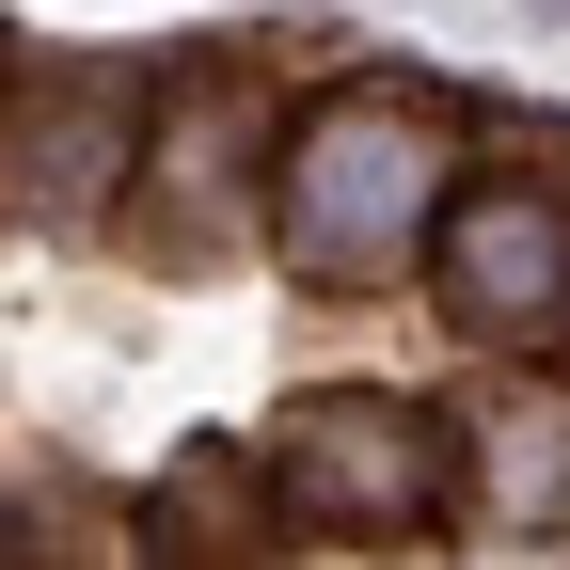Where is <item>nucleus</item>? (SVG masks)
<instances>
[{
	"mask_svg": "<svg viewBox=\"0 0 570 570\" xmlns=\"http://www.w3.org/2000/svg\"><path fill=\"white\" fill-rule=\"evenodd\" d=\"M460 428V508H491V523H570V381H508V396H475V412H444Z\"/></svg>",
	"mask_w": 570,
	"mask_h": 570,
	"instance_id": "nucleus-6",
	"label": "nucleus"
},
{
	"mask_svg": "<svg viewBox=\"0 0 570 570\" xmlns=\"http://www.w3.org/2000/svg\"><path fill=\"white\" fill-rule=\"evenodd\" d=\"M554 348H570V317H554Z\"/></svg>",
	"mask_w": 570,
	"mask_h": 570,
	"instance_id": "nucleus-8",
	"label": "nucleus"
},
{
	"mask_svg": "<svg viewBox=\"0 0 570 570\" xmlns=\"http://www.w3.org/2000/svg\"><path fill=\"white\" fill-rule=\"evenodd\" d=\"M269 80H238V63H190V80H142V238L159 254H223L254 238V190H269Z\"/></svg>",
	"mask_w": 570,
	"mask_h": 570,
	"instance_id": "nucleus-3",
	"label": "nucleus"
},
{
	"mask_svg": "<svg viewBox=\"0 0 570 570\" xmlns=\"http://www.w3.org/2000/svg\"><path fill=\"white\" fill-rule=\"evenodd\" d=\"M254 475L302 539H428L460 508V428L428 396H285Z\"/></svg>",
	"mask_w": 570,
	"mask_h": 570,
	"instance_id": "nucleus-2",
	"label": "nucleus"
},
{
	"mask_svg": "<svg viewBox=\"0 0 570 570\" xmlns=\"http://www.w3.org/2000/svg\"><path fill=\"white\" fill-rule=\"evenodd\" d=\"M269 475L238 460V444H190L159 491H142V539H159V554H269Z\"/></svg>",
	"mask_w": 570,
	"mask_h": 570,
	"instance_id": "nucleus-7",
	"label": "nucleus"
},
{
	"mask_svg": "<svg viewBox=\"0 0 570 570\" xmlns=\"http://www.w3.org/2000/svg\"><path fill=\"white\" fill-rule=\"evenodd\" d=\"M142 175V80L127 63H32V80H0V206L17 223H111Z\"/></svg>",
	"mask_w": 570,
	"mask_h": 570,
	"instance_id": "nucleus-5",
	"label": "nucleus"
},
{
	"mask_svg": "<svg viewBox=\"0 0 570 570\" xmlns=\"http://www.w3.org/2000/svg\"><path fill=\"white\" fill-rule=\"evenodd\" d=\"M412 269L475 348H554V317H570V190L554 175H460Z\"/></svg>",
	"mask_w": 570,
	"mask_h": 570,
	"instance_id": "nucleus-4",
	"label": "nucleus"
},
{
	"mask_svg": "<svg viewBox=\"0 0 570 570\" xmlns=\"http://www.w3.org/2000/svg\"><path fill=\"white\" fill-rule=\"evenodd\" d=\"M460 111L412 96V80H333L269 127V190H254V238L285 285H317V302H365V285H396L428 254V223H444L460 190Z\"/></svg>",
	"mask_w": 570,
	"mask_h": 570,
	"instance_id": "nucleus-1",
	"label": "nucleus"
}]
</instances>
